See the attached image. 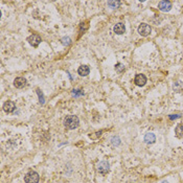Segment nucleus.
Segmentation results:
<instances>
[{
	"mask_svg": "<svg viewBox=\"0 0 183 183\" xmlns=\"http://www.w3.org/2000/svg\"><path fill=\"white\" fill-rule=\"evenodd\" d=\"M80 125V120H79L78 116L76 115H68L64 118V126L65 128L69 130H73L76 129Z\"/></svg>",
	"mask_w": 183,
	"mask_h": 183,
	"instance_id": "obj_1",
	"label": "nucleus"
},
{
	"mask_svg": "<svg viewBox=\"0 0 183 183\" xmlns=\"http://www.w3.org/2000/svg\"><path fill=\"white\" fill-rule=\"evenodd\" d=\"M39 179H40V177H39L38 173L33 172V171L28 172V173L25 175V177H24V181H25V183H38Z\"/></svg>",
	"mask_w": 183,
	"mask_h": 183,
	"instance_id": "obj_2",
	"label": "nucleus"
},
{
	"mask_svg": "<svg viewBox=\"0 0 183 183\" xmlns=\"http://www.w3.org/2000/svg\"><path fill=\"white\" fill-rule=\"evenodd\" d=\"M96 169H98V172L100 174H102V175H106V174H108L110 172L109 162H107V161L98 162V165H96Z\"/></svg>",
	"mask_w": 183,
	"mask_h": 183,
	"instance_id": "obj_3",
	"label": "nucleus"
},
{
	"mask_svg": "<svg viewBox=\"0 0 183 183\" xmlns=\"http://www.w3.org/2000/svg\"><path fill=\"white\" fill-rule=\"evenodd\" d=\"M152 32V28L149 24L147 23H141L138 26V33H139L140 36L142 37H147Z\"/></svg>",
	"mask_w": 183,
	"mask_h": 183,
	"instance_id": "obj_4",
	"label": "nucleus"
},
{
	"mask_svg": "<svg viewBox=\"0 0 183 183\" xmlns=\"http://www.w3.org/2000/svg\"><path fill=\"white\" fill-rule=\"evenodd\" d=\"M27 41L32 46H34V47H38V45L41 43L42 40H41V37L38 36V35H32V36H29L27 38Z\"/></svg>",
	"mask_w": 183,
	"mask_h": 183,
	"instance_id": "obj_5",
	"label": "nucleus"
},
{
	"mask_svg": "<svg viewBox=\"0 0 183 183\" xmlns=\"http://www.w3.org/2000/svg\"><path fill=\"white\" fill-rule=\"evenodd\" d=\"M158 8H159L161 12H169L172 8V2L166 1V0H163L158 3Z\"/></svg>",
	"mask_w": 183,
	"mask_h": 183,
	"instance_id": "obj_6",
	"label": "nucleus"
},
{
	"mask_svg": "<svg viewBox=\"0 0 183 183\" xmlns=\"http://www.w3.org/2000/svg\"><path fill=\"white\" fill-rule=\"evenodd\" d=\"M134 83L137 86L141 87V86H144L145 83H147V78H145L144 74H137L135 76V80H134Z\"/></svg>",
	"mask_w": 183,
	"mask_h": 183,
	"instance_id": "obj_7",
	"label": "nucleus"
},
{
	"mask_svg": "<svg viewBox=\"0 0 183 183\" xmlns=\"http://www.w3.org/2000/svg\"><path fill=\"white\" fill-rule=\"evenodd\" d=\"M15 109H16V106H15V104L13 102L8 101V102L4 103V105H3L4 112H6V113H12V112H14Z\"/></svg>",
	"mask_w": 183,
	"mask_h": 183,
	"instance_id": "obj_8",
	"label": "nucleus"
},
{
	"mask_svg": "<svg viewBox=\"0 0 183 183\" xmlns=\"http://www.w3.org/2000/svg\"><path fill=\"white\" fill-rule=\"evenodd\" d=\"M114 33L117 35H123V33L126 32V26L125 24L122 23V22H119V23H116L115 25H114V28H113Z\"/></svg>",
	"mask_w": 183,
	"mask_h": 183,
	"instance_id": "obj_9",
	"label": "nucleus"
},
{
	"mask_svg": "<svg viewBox=\"0 0 183 183\" xmlns=\"http://www.w3.org/2000/svg\"><path fill=\"white\" fill-rule=\"evenodd\" d=\"M78 72H79V74H80L81 76H88V74H89V72H90L89 66H87V65H82V66H80V68L78 69Z\"/></svg>",
	"mask_w": 183,
	"mask_h": 183,
	"instance_id": "obj_10",
	"label": "nucleus"
},
{
	"mask_svg": "<svg viewBox=\"0 0 183 183\" xmlns=\"http://www.w3.org/2000/svg\"><path fill=\"white\" fill-rule=\"evenodd\" d=\"M156 141V136L154 133H147L144 135V142L149 143V144H152Z\"/></svg>",
	"mask_w": 183,
	"mask_h": 183,
	"instance_id": "obj_11",
	"label": "nucleus"
},
{
	"mask_svg": "<svg viewBox=\"0 0 183 183\" xmlns=\"http://www.w3.org/2000/svg\"><path fill=\"white\" fill-rule=\"evenodd\" d=\"M26 85V80L24 78H17L14 81V86L16 88H23Z\"/></svg>",
	"mask_w": 183,
	"mask_h": 183,
	"instance_id": "obj_12",
	"label": "nucleus"
},
{
	"mask_svg": "<svg viewBox=\"0 0 183 183\" xmlns=\"http://www.w3.org/2000/svg\"><path fill=\"white\" fill-rule=\"evenodd\" d=\"M173 89L175 92H182L183 91V83L181 81H177L173 84Z\"/></svg>",
	"mask_w": 183,
	"mask_h": 183,
	"instance_id": "obj_13",
	"label": "nucleus"
},
{
	"mask_svg": "<svg viewBox=\"0 0 183 183\" xmlns=\"http://www.w3.org/2000/svg\"><path fill=\"white\" fill-rule=\"evenodd\" d=\"M175 134L178 138L183 137V123L177 125V127H176V129H175Z\"/></svg>",
	"mask_w": 183,
	"mask_h": 183,
	"instance_id": "obj_14",
	"label": "nucleus"
},
{
	"mask_svg": "<svg viewBox=\"0 0 183 183\" xmlns=\"http://www.w3.org/2000/svg\"><path fill=\"white\" fill-rule=\"evenodd\" d=\"M108 6L111 8H119L120 5V1H114V0H110V1H108Z\"/></svg>",
	"mask_w": 183,
	"mask_h": 183,
	"instance_id": "obj_15",
	"label": "nucleus"
},
{
	"mask_svg": "<svg viewBox=\"0 0 183 183\" xmlns=\"http://www.w3.org/2000/svg\"><path fill=\"white\" fill-rule=\"evenodd\" d=\"M111 143L114 145V147H117V145L120 144V139L118 136H113V137L111 138Z\"/></svg>",
	"mask_w": 183,
	"mask_h": 183,
	"instance_id": "obj_16",
	"label": "nucleus"
},
{
	"mask_svg": "<svg viewBox=\"0 0 183 183\" xmlns=\"http://www.w3.org/2000/svg\"><path fill=\"white\" fill-rule=\"evenodd\" d=\"M61 41L63 45H69V44L71 43V39H70L69 37H64V38H62Z\"/></svg>",
	"mask_w": 183,
	"mask_h": 183,
	"instance_id": "obj_17",
	"label": "nucleus"
},
{
	"mask_svg": "<svg viewBox=\"0 0 183 183\" xmlns=\"http://www.w3.org/2000/svg\"><path fill=\"white\" fill-rule=\"evenodd\" d=\"M115 70L117 72H123V70H125V66H123V64H120V63L116 64V65H115Z\"/></svg>",
	"mask_w": 183,
	"mask_h": 183,
	"instance_id": "obj_18",
	"label": "nucleus"
},
{
	"mask_svg": "<svg viewBox=\"0 0 183 183\" xmlns=\"http://www.w3.org/2000/svg\"><path fill=\"white\" fill-rule=\"evenodd\" d=\"M37 93H38V95H39V98H40V103L43 105L44 103H45V101H44V95H43V93H42V91L40 89H38L37 90Z\"/></svg>",
	"mask_w": 183,
	"mask_h": 183,
	"instance_id": "obj_19",
	"label": "nucleus"
},
{
	"mask_svg": "<svg viewBox=\"0 0 183 183\" xmlns=\"http://www.w3.org/2000/svg\"><path fill=\"white\" fill-rule=\"evenodd\" d=\"M83 94V92L81 91V90H73L72 91V95H74V96H79V95H82Z\"/></svg>",
	"mask_w": 183,
	"mask_h": 183,
	"instance_id": "obj_20",
	"label": "nucleus"
},
{
	"mask_svg": "<svg viewBox=\"0 0 183 183\" xmlns=\"http://www.w3.org/2000/svg\"><path fill=\"white\" fill-rule=\"evenodd\" d=\"M180 116H181L180 114H175V115H169V118L171 120H173V119H177V118H179Z\"/></svg>",
	"mask_w": 183,
	"mask_h": 183,
	"instance_id": "obj_21",
	"label": "nucleus"
},
{
	"mask_svg": "<svg viewBox=\"0 0 183 183\" xmlns=\"http://www.w3.org/2000/svg\"><path fill=\"white\" fill-rule=\"evenodd\" d=\"M102 133H103V131L96 132V135H95V136H92V135H90L89 137H90V138H98V136H101V135H102Z\"/></svg>",
	"mask_w": 183,
	"mask_h": 183,
	"instance_id": "obj_22",
	"label": "nucleus"
},
{
	"mask_svg": "<svg viewBox=\"0 0 183 183\" xmlns=\"http://www.w3.org/2000/svg\"><path fill=\"white\" fill-rule=\"evenodd\" d=\"M162 183H169V182H167V181H163Z\"/></svg>",
	"mask_w": 183,
	"mask_h": 183,
	"instance_id": "obj_23",
	"label": "nucleus"
}]
</instances>
